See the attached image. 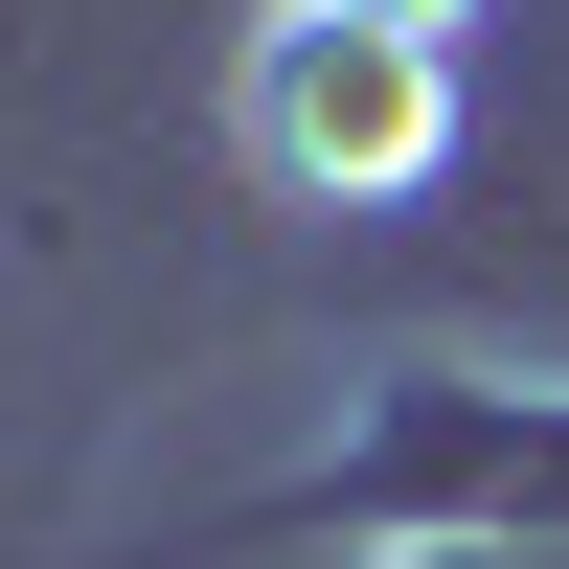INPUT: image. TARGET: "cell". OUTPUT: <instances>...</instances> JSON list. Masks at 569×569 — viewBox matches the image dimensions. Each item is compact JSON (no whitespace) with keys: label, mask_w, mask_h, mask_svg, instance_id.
<instances>
[{"label":"cell","mask_w":569,"mask_h":569,"mask_svg":"<svg viewBox=\"0 0 569 569\" xmlns=\"http://www.w3.org/2000/svg\"><path fill=\"white\" fill-rule=\"evenodd\" d=\"M456 137L433 91V23H365V0H297V23L251 46V160L297 182V206H410Z\"/></svg>","instance_id":"6da1fadb"},{"label":"cell","mask_w":569,"mask_h":569,"mask_svg":"<svg viewBox=\"0 0 569 569\" xmlns=\"http://www.w3.org/2000/svg\"><path fill=\"white\" fill-rule=\"evenodd\" d=\"M365 23H456V0H365Z\"/></svg>","instance_id":"7a4b0ae2"}]
</instances>
